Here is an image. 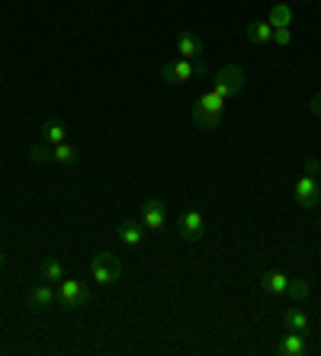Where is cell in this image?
<instances>
[{
	"mask_svg": "<svg viewBox=\"0 0 321 356\" xmlns=\"http://www.w3.org/2000/svg\"><path fill=\"white\" fill-rule=\"evenodd\" d=\"M222 116H225V99L215 90H206L193 103V122H196L203 132H215V129L222 125Z\"/></svg>",
	"mask_w": 321,
	"mask_h": 356,
	"instance_id": "6da1fadb",
	"label": "cell"
},
{
	"mask_svg": "<svg viewBox=\"0 0 321 356\" xmlns=\"http://www.w3.org/2000/svg\"><path fill=\"white\" fill-rule=\"evenodd\" d=\"M91 276L97 286H113L119 276H123V264L116 254H107V250H97L91 257Z\"/></svg>",
	"mask_w": 321,
	"mask_h": 356,
	"instance_id": "7a4b0ae2",
	"label": "cell"
},
{
	"mask_svg": "<svg viewBox=\"0 0 321 356\" xmlns=\"http://www.w3.org/2000/svg\"><path fill=\"white\" fill-rule=\"evenodd\" d=\"M209 74V67L203 65V61H189V58H180V61H173V65H164L161 67V77H164L167 83H189V81H196V77H206Z\"/></svg>",
	"mask_w": 321,
	"mask_h": 356,
	"instance_id": "3957f363",
	"label": "cell"
},
{
	"mask_svg": "<svg viewBox=\"0 0 321 356\" xmlns=\"http://www.w3.org/2000/svg\"><path fill=\"white\" fill-rule=\"evenodd\" d=\"M244 83H247V77H244V71H241L238 65H225L222 71L215 74L212 90L219 93L222 99H231V97H238V93L244 90Z\"/></svg>",
	"mask_w": 321,
	"mask_h": 356,
	"instance_id": "277c9868",
	"label": "cell"
},
{
	"mask_svg": "<svg viewBox=\"0 0 321 356\" xmlns=\"http://www.w3.org/2000/svg\"><path fill=\"white\" fill-rule=\"evenodd\" d=\"M292 196H296V202L308 212V209H315L321 202V186H318V177L312 174H302L296 180V190H292Z\"/></svg>",
	"mask_w": 321,
	"mask_h": 356,
	"instance_id": "5b68a950",
	"label": "cell"
},
{
	"mask_svg": "<svg viewBox=\"0 0 321 356\" xmlns=\"http://www.w3.org/2000/svg\"><path fill=\"white\" fill-rule=\"evenodd\" d=\"M58 302L65 308H81L91 302V289L77 280H61V286H58Z\"/></svg>",
	"mask_w": 321,
	"mask_h": 356,
	"instance_id": "8992f818",
	"label": "cell"
},
{
	"mask_svg": "<svg viewBox=\"0 0 321 356\" xmlns=\"http://www.w3.org/2000/svg\"><path fill=\"white\" fill-rule=\"evenodd\" d=\"M206 232V216L199 212V209H187L180 218H177V234L183 241H199Z\"/></svg>",
	"mask_w": 321,
	"mask_h": 356,
	"instance_id": "52a82bcc",
	"label": "cell"
},
{
	"mask_svg": "<svg viewBox=\"0 0 321 356\" xmlns=\"http://www.w3.org/2000/svg\"><path fill=\"white\" fill-rule=\"evenodd\" d=\"M141 225H145V232H164L167 225V209L161 199H145V206H141Z\"/></svg>",
	"mask_w": 321,
	"mask_h": 356,
	"instance_id": "ba28073f",
	"label": "cell"
},
{
	"mask_svg": "<svg viewBox=\"0 0 321 356\" xmlns=\"http://www.w3.org/2000/svg\"><path fill=\"white\" fill-rule=\"evenodd\" d=\"M177 51H180V58L196 61V58H203V51H206V45H203V39H199L196 33H189V29H183V33H177Z\"/></svg>",
	"mask_w": 321,
	"mask_h": 356,
	"instance_id": "9c48e42d",
	"label": "cell"
},
{
	"mask_svg": "<svg viewBox=\"0 0 321 356\" xmlns=\"http://www.w3.org/2000/svg\"><path fill=\"white\" fill-rule=\"evenodd\" d=\"M116 234H119V241H123L125 248H132V250H139L141 244H145V225L141 222H123L119 228H116Z\"/></svg>",
	"mask_w": 321,
	"mask_h": 356,
	"instance_id": "30bf717a",
	"label": "cell"
},
{
	"mask_svg": "<svg viewBox=\"0 0 321 356\" xmlns=\"http://www.w3.org/2000/svg\"><path fill=\"white\" fill-rule=\"evenodd\" d=\"M308 340H305V334H299V331H289L286 337L280 340V347H276V353H283V356H305L308 353Z\"/></svg>",
	"mask_w": 321,
	"mask_h": 356,
	"instance_id": "8fae6325",
	"label": "cell"
},
{
	"mask_svg": "<svg viewBox=\"0 0 321 356\" xmlns=\"http://www.w3.org/2000/svg\"><path fill=\"white\" fill-rule=\"evenodd\" d=\"M55 298H58V292H55V286L52 282H45L42 280V286H36V289H29V296H26V302L33 308H52L55 305Z\"/></svg>",
	"mask_w": 321,
	"mask_h": 356,
	"instance_id": "7c38bea8",
	"label": "cell"
},
{
	"mask_svg": "<svg viewBox=\"0 0 321 356\" xmlns=\"http://www.w3.org/2000/svg\"><path fill=\"white\" fill-rule=\"evenodd\" d=\"M244 35L254 45H273V26L270 19H254V23H247L244 26Z\"/></svg>",
	"mask_w": 321,
	"mask_h": 356,
	"instance_id": "4fadbf2b",
	"label": "cell"
},
{
	"mask_svg": "<svg viewBox=\"0 0 321 356\" xmlns=\"http://www.w3.org/2000/svg\"><path fill=\"white\" fill-rule=\"evenodd\" d=\"M283 324H286L289 331L312 334V318L305 315V312H299V308H289V312H283Z\"/></svg>",
	"mask_w": 321,
	"mask_h": 356,
	"instance_id": "5bb4252c",
	"label": "cell"
},
{
	"mask_svg": "<svg viewBox=\"0 0 321 356\" xmlns=\"http://www.w3.org/2000/svg\"><path fill=\"white\" fill-rule=\"evenodd\" d=\"M68 138V129L61 119H45L42 122V141H49V145H61Z\"/></svg>",
	"mask_w": 321,
	"mask_h": 356,
	"instance_id": "9a60e30c",
	"label": "cell"
},
{
	"mask_svg": "<svg viewBox=\"0 0 321 356\" xmlns=\"http://www.w3.org/2000/svg\"><path fill=\"white\" fill-rule=\"evenodd\" d=\"M81 158V151H77V145H68V141H61V145H52V161L61 167L75 164V161Z\"/></svg>",
	"mask_w": 321,
	"mask_h": 356,
	"instance_id": "2e32d148",
	"label": "cell"
},
{
	"mask_svg": "<svg viewBox=\"0 0 321 356\" xmlns=\"http://www.w3.org/2000/svg\"><path fill=\"white\" fill-rule=\"evenodd\" d=\"M264 292H270V296H283V292L289 289V276L286 273H276V270H273V273H264Z\"/></svg>",
	"mask_w": 321,
	"mask_h": 356,
	"instance_id": "e0dca14e",
	"label": "cell"
},
{
	"mask_svg": "<svg viewBox=\"0 0 321 356\" xmlns=\"http://www.w3.org/2000/svg\"><path fill=\"white\" fill-rule=\"evenodd\" d=\"M39 276L45 282H61L65 280V264H61V260H42Z\"/></svg>",
	"mask_w": 321,
	"mask_h": 356,
	"instance_id": "ac0fdd59",
	"label": "cell"
},
{
	"mask_svg": "<svg viewBox=\"0 0 321 356\" xmlns=\"http://www.w3.org/2000/svg\"><path fill=\"white\" fill-rule=\"evenodd\" d=\"M270 26H292V10L286 3H273L270 7Z\"/></svg>",
	"mask_w": 321,
	"mask_h": 356,
	"instance_id": "d6986e66",
	"label": "cell"
},
{
	"mask_svg": "<svg viewBox=\"0 0 321 356\" xmlns=\"http://www.w3.org/2000/svg\"><path fill=\"white\" fill-rule=\"evenodd\" d=\"M289 298H296V302H305V298H308V292H312V289H308V282H305V280H289Z\"/></svg>",
	"mask_w": 321,
	"mask_h": 356,
	"instance_id": "ffe728a7",
	"label": "cell"
},
{
	"mask_svg": "<svg viewBox=\"0 0 321 356\" xmlns=\"http://www.w3.org/2000/svg\"><path fill=\"white\" fill-rule=\"evenodd\" d=\"M29 161L33 164H45V161H52V145L45 141V145H33L29 148Z\"/></svg>",
	"mask_w": 321,
	"mask_h": 356,
	"instance_id": "44dd1931",
	"label": "cell"
},
{
	"mask_svg": "<svg viewBox=\"0 0 321 356\" xmlns=\"http://www.w3.org/2000/svg\"><path fill=\"white\" fill-rule=\"evenodd\" d=\"M289 42H292V29H289V26H273V45H283V49H286Z\"/></svg>",
	"mask_w": 321,
	"mask_h": 356,
	"instance_id": "7402d4cb",
	"label": "cell"
},
{
	"mask_svg": "<svg viewBox=\"0 0 321 356\" xmlns=\"http://www.w3.org/2000/svg\"><path fill=\"white\" fill-rule=\"evenodd\" d=\"M305 174L318 177V174H321V161H318V158H308V161H305Z\"/></svg>",
	"mask_w": 321,
	"mask_h": 356,
	"instance_id": "603a6c76",
	"label": "cell"
},
{
	"mask_svg": "<svg viewBox=\"0 0 321 356\" xmlns=\"http://www.w3.org/2000/svg\"><path fill=\"white\" fill-rule=\"evenodd\" d=\"M308 109H312L315 116H321V93H315V97H312V103H308Z\"/></svg>",
	"mask_w": 321,
	"mask_h": 356,
	"instance_id": "cb8c5ba5",
	"label": "cell"
},
{
	"mask_svg": "<svg viewBox=\"0 0 321 356\" xmlns=\"http://www.w3.org/2000/svg\"><path fill=\"white\" fill-rule=\"evenodd\" d=\"M0 264H3V260H0Z\"/></svg>",
	"mask_w": 321,
	"mask_h": 356,
	"instance_id": "d4e9b609",
	"label": "cell"
},
{
	"mask_svg": "<svg viewBox=\"0 0 321 356\" xmlns=\"http://www.w3.org/2000/svg\"><path fill=\"white\" fill-rule=\"evenodd\" d=\"M318 353H321V350H318Z\"/></svg>",
	"mask_w": 321,
	"mask_h": 356,
	"instance_id": "484cf974",
	"label": "cell"
}]
</instances>
